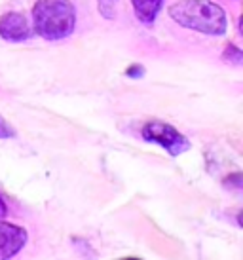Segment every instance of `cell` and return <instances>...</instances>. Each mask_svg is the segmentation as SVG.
<instances>
[{"instance_id":"10","label":"cell","mask_w":243,"mask_h":260,"mask_svg":"<svg viewBox=\"0 0 243 260\" xmlns=\"http://www.w3.org/2000/svg\"><path fill=\"white\" fill-rule=\"evenodd\" d=\"M107 2V6H103L101 8V14L105 15V17H112V12H114V8H112V4H114V0H99V6L101 4H105Z\"/></svg>"},{"instance_id":"1","label":"cell","mask_w":243,"mask_h":260,"mask_svg":"<svg viewBox=\"0 0 243 260\" xmlns=\"http://www.w3.org/2000/svg\"><path fill=\"white\" fill-rule=\"evenodd\" d=\"M167 14L180 27L203 35L221 37L228 29V17L224 8L213 0H179L169 6Z\"/></svg>"},{"instance_id":"4","label":"cell","mask_w":243,"mask_h":260,"mask_svg":"<svg viewBox=\"0 0 243 260\" xmlns=\"http://www.w3.org/2000/svg\"><path fill=\"white\" fill-rule=\"evenodd\" d=\"M31 35V25L21 12H8L0 17V37L6 42H25Z\"/></svg>"},{"instance_id":"2","label":"cell","mask_w":243,"mask_h":260,"mask_svg":"<svg viewBox=\"0 0 243 260\" xmlns=\"http://www.w3.org/2000/svg\"><path fill=\"white\" fill-rule=\"evenodd\" d=\"M36 35L55 42L71 37L76 27V10L71 0H38L33 8Z\"/></svg>"},{"instance_id":"11","label":"cell","mask_w":243,"mask_h":260,"mask_svg":"<svg viewBox=\"0 0 243 260\" xmlns=\"http://www.w3.org/2000/svg\"><path fill=\"white\" fill-rule=\"evenodd\" d=\"M6 213H8L6 203H4V200H2V196H0V218H4V217H6Z\"/></svg>"},{"instance_id":"9","label":"cell","mask_w":243,"mask_h":260,"mask_svg":"<svg viewBox=\"0 0 243 260\" xmlns=\"http://www.w3.org/2000/svg\"><path fill=\"white\" fill-rule=\"evenodd\" d=\"M126 74H128L129 78H141L144 74V69L141 65H131L128 71H126Z\"/></svg>"},{"instance_id":"5","label":"cell","mask_w":243,"mask_h":260,"mask_svg":"<svg viewBox=\"0 0 243 260\" xmlns=\"http://www.w3.org/2000/svg\"><path fill=\"white\" fill-rule=\"evenodd\" d=\"M27 243V230L21 226L2 222L0 218V258H14Z\"/></svg>"},{"instance_id":"3","label":"cell","mask_w":243,"mask_h":260,"mask_svg":"<svg viewBox=\"0 0 243 260\" xmlns=\"http://www.w3.org/2000/svg\"><path fill=\"white\" fill-rule=\"evenodd\" d=\"M144 141H150V143H158L164 150H167L171 156H179L183 152H186L190 148V141L177 131L173 125L162 122V120H150L143 125L141 129Z\"/></svg>"},{"instance_id":"7","label":"cell","mask_w":243,"mask_h":260,"mask_svg":"<svg viewBox=\"0 0 243 260\" xmlns=\"http://www.w3.org/2000/svg\"><path fill=\"white\" fill-rule=\"evenodd\" d=\"M224 61H230V63H234V65H241V59H243V53L241 50L237 48L236 44H228V48L224 50V55H222Z\"/></svg>"},{"instance_id":"8","label":"cell","mask_w":243,"mask_h":260,"mask_svg":"<svg viewBox=\"0 0 243 260\" xmlns=\"http://www.w3.org/2000/svg\"><path fill=\"white\" fill-rule=\"evenodd\" d=\"M14 137H15V129L0 116V139H14Z\"/></svg>"},{"instance_id":"6","label":"cell","mask_w":243,"mask_h":260,"mask_svg":"<svg viewBox=\"0 0 243 260\" xmlns=\"http://www.w3.org/2000/svg\"><path fill=\"white\" fill-rule=\"evenodd\" d=\"M135 15L139 17V21L144 25H152L156 21V15L162 10L164 0H131Z\"/></svg>"}]
</instances>
